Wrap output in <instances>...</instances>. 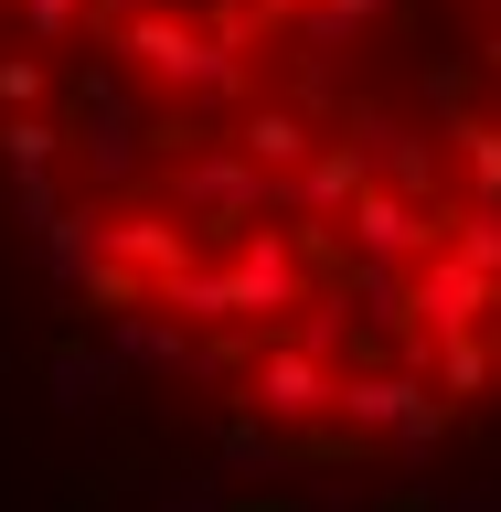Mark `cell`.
Returning <instances> with one entry per match:
<instances>
[{"instance_id": "1", "label": "cell", "mask_w": 501, "mask_h": 512, "mask_svg": "<svg viewBox=\"0 0 501 512\" xmlns=\"http://www.w3.org/2000/svg\"><path fill=\"white\" fill-rule=\"evenodd\" d=\"M0 299L182 491L501 480V0H0Z\"/></svg>"}]
</instances>
